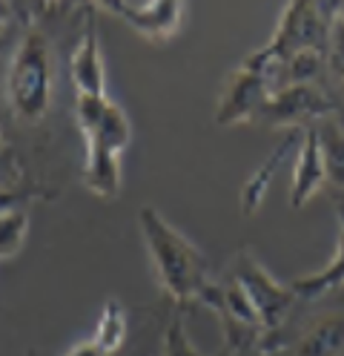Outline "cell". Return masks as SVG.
<instances>
[{"label":"cell","instance_id":"6da1fadb","mask_svg":"<svg viewBox=\"0 0 344 356\" xmlns=\"http://www.w3.org/2000/svg\"><path fill=\"white\" fill-rule=\"evenodd\" d=\"M78 127L86 138V164L81 181L98 198L121 195V152L132 141V124L124 109L106 95H75Z\"/></svg>","mask_w":344,"mask_h":356},{"label":"cell","instance_id":"7a4b0ae2","mask_svg":"<svg viewBox=\"0 0 344 356\" xmlns=\"http://www.w3.org/2000/svg\"><path fill=\"white\" fill-rule=\"evenodd\" d=\"M138 227H141L161 291L178 307L201 302L206 284H210L206 256L149 204L138 210Z\"/></svg>","mask_w":344,"mask_h":356},{"label":"cell","instance_id":"3957f363","mask_svg":"<svg viewBox=\"0 0 344 356\" xmlns=\"http://www.w3.org/2000/svg\"><path fill=\"white\" fill-rule=\"evenodd\" d=\"M9 104L20 121L38 124L52 104V58L46 35L32 26L20 38L9 66Z\"/></svg>","mask_w":344,"mask_h":356},{"label":"cell","instance_id":"277c9868","mask_svg":"<svg viewBox=\"0 0 344 356\" xmlns=\"http://www.w3.org/2000/svg\"><path fill=\"white\" fill-rule=\"evenodd\" d=\"M229 276H233L241 291L247 293V299L256 307V314L264 325L267 333H279L290 316V310L295 305V291L293 284H281L267 267L259 261V256L249 248H241L233 256V264H229Z\"/></svg>","mask_w":344,"mask_h":356},{"label":"cell","instance_id":"5b68a950","mask_svg":"<svg viewBox=\"0 0 344 356\" xmlns=\"http://www.w3.org/2000/svg\"><path fill=\"white\" fill-rule=\"evenodd\" d=\"M325 118H341L336 101L325 89V83H295V86H281L267 98L256 124L264 127H293L304 129L310 121H325Z\"/></svg>","mask_w":344,"mask_h":356},{"label":"cell","instance_id":"8992f818","mask_svg":"<svg viewBox=\"0 0 344 356\" xmlns=\"http://www.w3.org/2000/svg\"><path fill=\"white\" fill-rule=\"evenodd\" d=\"M270 95H272V86L261 75L238 66V70H233L224 78L218 106H215V124L233 127L241 121H256Z\"/></svg>","mask_w":344,"mask_h":356},{"label":"cell","instance_id":"52a82bcc","mask_svg":"<svg viewBox=\"0 0 344 356\" xmlns=\"http://www.w3.org/2000/svg\"><path fill=\"white\" fill-rule=\"evenodd\" d=\"M104 12L115 15L129 29L144 35L147 40L164 43L170 40L183 20V3L181 0H149V3H101Z\"/></svg>","mask_w":344,"mask_h":356},{"label":"cell","instance_id":"ba28073f","mask_svg":"<svg viewBox=\"0 0 344 356\" xmlns=\"http://www.w3.org/2000/svg\"><path fill=\"white\" fill-rule=\"evenodd\" d=\"M69 72H72L75 95H92V98L106 95V70H104V58H101V32H98L95 6H86L83 32L75 43Z\"/></svg>","mask_w":344,"mask_h":356},{"label":"cell","instance_id":"9c48e42d","mask_svg":"<svg viewBox=\"0 0 344 356\" xmlns=\"http://www.w3.org/2000/svg\"><path fill=\"white\" fill-rule=\"evenodd\" d=\"M284 356H344V310H330L307 322L284 342Z\"/></svg>","mask_w":344,"mask_h":356},{"label":"cell","instance_id":"30bf717a","mask_svg":"<svg viewBox=\"0 0 344 356\" xmlns=\"http://www.w3.org/2000/svg\"><path fill=\"white\" fill-rule=\"evenodd\" d=\"M325 187V161H321L318 132L316 124L298 132V155H295V172L290 187V204L298 210Z\"/></svg>","mask_w":344,"mask_h":356},{"label":"cell","instance_id":"8fae6325","mask_svg":"<svg viewBox=\"0 0 344 356\" xmlns=\"http://www.w3.org/2000/svg\"><path fill=\"white\" fill-rule=\"evenodd\" d=\"M298 132H302V129H293L290 136H287L279 147H275V149L267 155L264 164L247 178V184H244V187H241V193H238L241 216H256V213L261 210L264 198H267V190H270V184H272V178H275V172L281 170V161H284L287 155L298 147Z\"/></svg>","mask_w":344,"mask_h":356},{"label":"cell","instance_id":"7c38bea8","mask_svg":"<svg viewBox=\"0 0 344 356\" xmlns=\"http://www.w3.org/2000/svg\"><path fill=\"white\" fill-rule=\"evenodd\" d=\"M321 161H325V187L333 190L336 202H344V121L325 118L316 124Z\"/></svg>","mask_w":344,"mask_h":356},{"label":"cell","instance_id":"4fadbf2b","mask_svg":"<svg viewBox=\"0 0 344 356\" xmlns=\"http://www.w3.org/2000/svg\"><path fill=\"white\" fill-rule=\"evenodd\" d=\"M338 244H336V253L333 259L321 267L316 273L307 276H298L293 282V291L298 299H318L336 287H344V202H338Z\"/></svg>","mask_w":344,"mask_h":356},{"label":"cell","instance_id":"5bb4252c","mask_svg":"<svg viewBox=\"0 0 344 356\" xmlns=\"http://www.w3.org/2000/svg\"><path fill=\"white\" fill-rule=\"evenodd\" d=\"M129 322H126V307L118 299H109L98 316V325L92 330V342H95L106 356L118 353L126 342Z\"/></svg>","mask_w":344,"mask_h":356},{"label":"cell","instance_id":"9a60e30c","mask_svg":"<svg viewBox=\"0 0 344 356\" xmlns=\"http://www.w3.org/2000/svg\"><path fill=\"white\" fill-rule=\"evenodd\" d=\"M325 89L336 101L341 121H344V20L336 15L330 43H327V72H325Z\"/></svg>","mask_w":344,"mask_h":356},{"label":"cell","instance_id":"2e32d148","mask_svg":"<svg viewBox=\"0 0 344 356\" xmlns=\"http://www.w3.org/2000/svg\"><path fill=\"white\" fill-rule=\"evenodd\" d=\"M29 236V213L23 207L0 213V259H12L20 253Z\"/></svg>","mask_w":344,"mask_h":356},{"label":"cell","instance_id":"e0dca14e","mask_svg":"<svg viewBox=\"0 0 344 356\" xmlns=\"http://www.w3.org/2000/svg\"><path fill=\"white\" fill-rule=\"evenodd\" d=\"M164 356H204L193 348L187 330H183V322H181V314L172 316V325L167 327V337H164ZM224 356V353H218Z\"/></svg>","mask_w":344,"mask_h":356},{"label":"cell","instance_id":"ac0fdd59","mask_svg":"<svg viewBox=\"0 0 344 356\" xmlns=\"http://www.w3.org/2000/svg\"><path fill=\"white\" fill-rule=\"evenodd\" d=\"M38 198H46V193H40V190H3L0 187V213L23 207L26 202H38Z\"/></svg>","mask_w":344,"mask_h":356},{"label":"cell","instance_id":"d6986e66","mask_svg":"<svg viewBox=\"0 0 344 356\" xmlns=\"http://www.w3.org/2000/svg\"><path fill=\"white\" fill-rule=\"evenodd\" d=\"M247 356H284V342H281L279 333H267L264 342L256 345Z\"/></svg>","mask_w":344,"mask_h":356},{"label":"cell","instance_id":"ffe728a7","mask_svg":"<svg viewBox=\"0 0 344 356\" xmlns=\"http://www.w3.org/2000/svg\"><path fill=\"white\" fill-rule=\"evenodd\" d=\"M63 356H106L95 342H92V339H86V342H78V345H72V348H69Z\"/></svg>","mask_w":344,"mask_h":356},{"label":"cell","instance_id":"44dd1931","mask_svg":"<svg viewBox=\"0 0 344 356\" xmlns=\"http://www.w3.org/2000/svg\"><path fill=\"white\" fill-rule=\"evenodd\" d=\"M336 15H338V17L344 20V3H338V12H336Z\"/></svg>","mask_w":344,"mask_h":356},{"label":"cell","instance_id":"7402d4cb","mask_svg":"<svg viewBox=\"0 0 344 356\" xmlns=\"http://www.w3.org/2000/svg\"><path fill=\"white\" fill-rule=\"evenodd\" d=\"M0 149H3V136H0Z\"/></svg>","mask_w":344,"mask_h":356}]
</instances>
